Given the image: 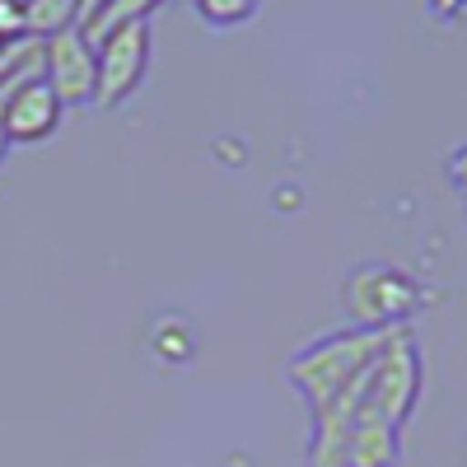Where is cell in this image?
<instances>
[{
	"mask_svg": "<svg viewBox=\"0 0 467 467\" xmlns=\"http://www.w3.org/2000/svg\"><path fill=\"white\" fill-rule=\"evenodd\" d=\"M431 10H435L440 19H453V15L467 10V0H431Z\"/></svg>",
	"mask_w": 467,
	"mask_h": 467,
	"instance_id": "obj_12",
	"label": "cell"
},
{
	"mask_svg": "<svg viewBox=\"0 0 467 467\" xmlns=\"http://www.w3.org/2000/svg\"><path fill=\"white\" fill-rule=\"evenodd\" d=\"M43 66H47V85L57 89L61 103H85L94 99L99 85V52L85 37V28H66L43 43Z\"/></svg>",
	"mask_w": 467,
	"mask_h": 467,
	"instance_id": "obj_6",
	"label": "cell"
},
{
	"mask_svg": "<svg viewBox=\"0 0 467 467\" xmlns=\"http://www.w3.org/2000/svg\"><path fill=\"white\" fill-rule=\"evenodd\" d=\"M416 398H420V356H416L411 327H398L369 369V388H365L356 420H379V425L402 431L416 411Z\"/></svg>",
	"mask_w": 467,
	"mask_h": 467,
	"instance_id": "obj_3",
	"label": "cell"
},
{
	"mask_svg": "<svg viewBox=\"0 0 467 467\" xmlns=\"http://www.w3.org/2000/svg\"><path fill=\"white\" fill-rule=\"evenodd\" d=\"M150 19H136V24H122L112 28L108 37H99L94 52H99V85H94V103L112 108L122 103L150 70Z\"/></svg>",
	"mask_w": 467,
	"mask_h": 467,
	"instance_id": "obj_4",
	"label": "cell"
},
{
	"mask_svg": "<svg viewBox=\"0 0 467 467\" xmlns=\"http://www.w3.org/2000/svg\"><path fill=\"white\" fill-rule=\"evenodd\" d=\"M99 10H103V0H80V19H85V24H89ZM85 24H80V28H85Z\"/></svg>",
	"mask_w": 467,
	"mask_h": 467,
	"instance_id": "obj_13",
	"label": "cell"
},
{
	"mask_svg": "<svg viewBox=\"0 0 467 467\" xmlns=\"http://www.w3.org/2000/svg\"><path fill=\"white\" fill-rule=\"evenodd\" d=\"M154 5H164V0H103V10L85 24V37H89V43H99V37H108L112 28L136 24V19H150Z\"/></svg>",
	"mask_w": 467,
	"mask_h": 467,
	"instance_id": "obj_8",
	"label": "cell"
},
{
	"mask_svg": "<svg viewBox=\"0 0 467 467\" xmlns=\"http://www.w3.org/2000/svg\"><path fill=\"white\" fill-rule=\"evenodd\" d=\"M398 332V327H393ZM393 332H374V327H346V332H327L314 346H304L290 360V379L295 388L308 398V407L323 411L341 388L356 383L379 356L383 346L393 341Z\"/></svg>",
	"mask_w": 467,
	"mask_h": 467,
	"instance_id": "obj_1",
	"label": "cell"
},
{
	"mask_svg": "<svg viewBox=\"0 0 467 467\" xmlns=\"http://www.w3.org/2000/svg\"><path fill=\"white\" fill-rule=\"evenodd\" d=\"M61 99H57V89L47 85V75H37V70H28V75H19V80L5 89V99H0V131H5V140L15 145H24V140H43V136H52L57 131V122H61Z\"/></svg>",
	"mask_w": 467,
	"mask_h": 467,
	"instance_id": "obj_5",
	"label": "cell"
},
{
	"mask_svg": "<svg viewBox=\"0 0 467 467\" xmlns=\"http://www.w3.org/2000/svg\"><path fill=\"white\" fill-rule=\"evenodd\" d=\"M449 178H453L458 192H467V145H458V150L449 154Z\"/></svg>",
	"mask_w": 467,
	"mask_h": 467,
	"instance_id": "obj_11",
	"label": "cell"
},
{
	"mask_svg": "<svg viewBox=\"0 0 467 467\" xmlns=\"http://www.w3.org/2000/svg\"><path fill=\"white\" fill-rule=\"evenodd\" d=\"M341 304L356 318V327L393 332L407 327V318L420 308V285L393 262H360L341 285Z\"/></svg>",
	"mask_w": 467,
	"mask_h": 467,
	"instance_id": "obj_2",
	"label": "cell"
},
{
	"mask_svg": "<svg viewBox=\"0 0 467 467\" xmlns=\"http://www.w3.org/2000/svg\"><path fill=\"white\" fill-rule=\"evenodd\" d=\"M0 43H28V24H24V0H0Z\"/></svg>",
	"mask_w": 467,
	"mask_h": 467,
	"instance_id": "obj_10",
	"label": "cell"
},
{
	"mask_svg": "<svg viewBox=\"0 0 467 467\" xmlns=\"http://www.w3.org/2000/svg\"><path fill=\"white\" fill-rule=\"evenodd\" d=\"M0 99H5V89H0ZM5 145H10V140H5V131H0V160H5Z\"/></svg>",
	"mask_w": 467,
	"mask_h": 467,
	"instance_id": "obj_14",
	"label": "cell"
},
{
	"mask_svg": "<svg viewBox=\"0 0 467 467\" xmlns=\"http://www.w3.org/2000/svg\"><path fill=\"white\" fill-rule=\"evenodd\" d=\"M15 47H19V43H15ZM5 52H10V43H0V57H5Z\"/></svg>",
	"mask_w": 467,
	"mask_h": 467,
	"instance_id": "obj_15",
	"label": "cell"
},
{
	"mask_svg": "<svg viewBox=\"0 0 467 467\" xmlns=\"http://www.w3.org/2000/svg\"><path fill=\"white\" fill-rule=\"evenodd\" d=\"M197 10H202V19L206 24H244V19H253V10H257V0H197Z\"/></svg>",
	"mask_w": 467,
	"mask_h": 467,
	"instance_id": "obj_9",
	"label": "cell"
},
{
	"mask_svg": "<svg viewBox=\"0 0 467 467\" xmlns=\"http://www.w3.org/2000/svg\"><path fill=\"white\" fill-rule=\"evenodd\" d=\"M75 19H80V0H24L28 43H47V37L75 28Z\"/></svg>",
	"mask_w": 467,
	"mask_h": 467,
	"instance_id": "obj_7",
	"label": "cell"
}]
</instances>
